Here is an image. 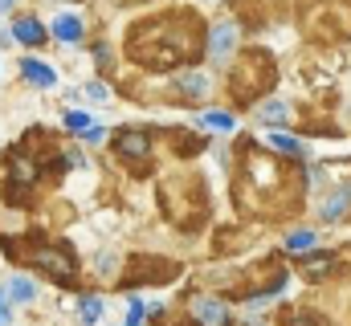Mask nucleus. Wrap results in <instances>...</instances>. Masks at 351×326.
Instances as JSON below:
<instances>
[{
    "instance_id": "6",
    "label": "nucleus",
    "mask_w": 351,
    "mask_h": 326,
    "mask_svg": "<svg viewBox=\"0 0 351 326\" xmlns=\"http://www.w3.org/2000/svg\"><path fill=\"white\" fill-rule=\"evenodd\" d=\"M82 33H86V25H82L78 12H58V21H53V29H49V37H53V41H66V45H78Z\"/></svg>"
},
{
    "instance_id": "21",
    "label": "nucleus",
    "mask_w": 351,
    "mask_h": 326,
    "mask_svg": "<svg viewBox=\"0 0 351 326\" xmlns=\"http://www.w3.org/2000/svg\"><path fill=\"white\" fill-rule=\"evenodd\" d=\"M82 139H86V143H102V139H106V131H102L98 123H90L86 131H82Z\"/></svg>"
},
{
    "instance_id": "22",
    "label": "nucleus",
    "mask_w": 351,
    "mask_h": 326,
    "mask_svg": "<svg viewBox=\"0 0 351 326\" xmlns=\"http://www.w3.org/2000/svg\"><path fill=\"white\" fill-rule=\"evenodd\" d=\"M0 326H8V302H4V294H0Z\"/></svg>"
},
{
    "instance_id": "7",
    "label": "nucleus",
    "mask_w": 351,
    "mask_h": 326,
    "mask_svg": "<svg viewBox=\"0 0 351 326\" xmlns=\"http://www.w3.org/2000/svg\"><path fill=\"white\" fill-rule=\"evenodd\" d=\"M233 45H237V29H233L229 21H221V25L208 33V58H213V62H225V58L233 53Z\"/></svg>"
},
{
    "instance_id": "5",
    "label": "nucleus",
    "mask_w": 351,
    "mask_h": 326,
    "mask_svg": "<svg viewBox=\"0 0 351 326\" xmlns=\"http://www.w3.org/2000/svg\"><path fill=\"white\" fill-rule=\"evenodd\" d=\"M188 310L196 314V323L200 326H225L229 323V306H225L221 298H192Z\"/></svg>"
},
{
    "instance_id": "24",
    "label": "nucleus",
    "mask_w": 351,
    "mask_h": 326,
    "mask_svg": "<svg viewBox=\"0 0 351 326\" xmlns=\"http://www.w3.org/2000/svg\"><path fill=\"white\" fill-rule=\"evenodd\" d=\"M127 326H131V323H127Z\"/></svg>"
},
{
    "instance_id": "2",
    "label": "nucleus",
    "mask_w": 351,
    "mask_h": 326,
    "mask_svg": "<svg viewBox=\"0 0 351 326\" xmlns=\"http://www.w3.org/2000/svg\"><path fill=\"white\" fill-rule=\"evenodd\" d=\"M25 257L41 269V273H49L53 281H62V286H74L78 281V257H74V249L62 241H45V237H25Z\"/></svg>"
},
{
    "instance_id": "9",
    "label": "nucleus",
    "mask_w": 351,
    "mask_h": 326,
    "mask_svg": "<svg viewBox=\"0 0 351 326\" xmlns=\"http://www.w3.org/2000/svg\"><path fill=\"white\" fill-rule=\"evenodd\" d=\"M21 78L29 82V86H37V90H49V86L58 82V74H53L41 58H25V62H21Z\"/></svg>"
},
{
    "instance_id": "23",
    "label": "nucleus",
    "mask_w": 351,
    "mask_h": 326,
    "mask_svg": "<svg viewBox=\"0 0 351 326\" xmlns=\"http://www.w3.org/2000/svg\"><path fill=\"white\" fill-rule=\"evenodd\" d=\"M8 8H16V0H0V12H8Z\"/></svg>"
},
{
    "instance_id": "12",
    "label": "nucleus",
    "mask_w": 351,
    "mask_h": 326,
    "mask_svg": "<svg viewBox=\"0 0 351 326\" xmlns=\"http://www.w3.org/2000/svg\"><path fill=\"white\" fill-rule=\"evenodd\" d=\"M78 318L86 326H94L102 318V298H94V294H82V302H78Z\"/></svg>"
},
{
    "instance_id": "16",
    "label": "nucleus",
    "mask_w": 351,
    "mask_h": 326,
    "mask_svg": "<svg viewBox=\"0 0 351 326\" xmlns=\"http://www.w3.org/2000/svg\"><path fill=\"white\" fill-rule=\"evenodd\" d=\"M302 269H306L311 277L327 273V269H331V253H315V257H306V261H302Z\"/></svg>"
},
{
    "instance_id": "17",
    "label": "nucleus",
    "mask_w": 351,
    "mask_h": 326,
    "mask_svg": "<svg viewBox=\"0 0 351 326\" xmlns=\"http://www.w3.org/2000/svg\"><path fill=\"white\" fill-rule=\"evenodd\" d=\"M258 118H262V123H282V118H286V106H282V102H265L262 110H258Z\"/></svg>"
},
{
    "instance_id": "18",
    "label": "nucleus",
    "mask_w": 351,
    "mask_h": 326,
    "mask_svg": "<svg viewBox=\"0 0 351 326\" xmlns=\"http://www.w3.org/2000/svg\"><path fill=\"white\" fill-rule=\"evenodd\" d=\"M311 244H315V233H311V229H302V233H290V237H286V249H294V253H298V249H311Z\"/></svg>"
},
{
    "instance_id": "14",
    "label": "nucleus",
    "mask_w": 351,
    "mask_h": 326,
    "mask_svg": "<svg viewBox=\"0 0 351 326\" xmlns=\"http://www.w3.org/2000/svg\"><path fill=\"white\" fill-rule=\"evenodd\" d=\"M269 147H278V151H286V155H302V143L290 139V135H282V131H269Z\"/></svg>"
},
{
    "instance_id": "11",
    "label": "nucleus",
    "mask_w": 351,
    "mask_h": 326,
    "mask_svg": "<svg viewBox=\"0 0 351 326\" xmlns=\"http://www.w3.org/2000/svg\"><path fill=\"white\" fill-rule=\"evenodd\" d=\"M348 208H351V188H339V192L323 204V221H339Z\"/></svg>"
},
{
    "instance_id": "19",
    "label": "nucleus",
    "mask_w": 351,
    "mask_h": 326,
    "mask_svg": "<svg viewBox=\"0 0 351 326\" xmlns=\"http://www.w3.org/2000/svg\"><path fill=\"white\" fill-rule=\"evenodd\" d=\"M62 123H66L70 131H78V135L90 127V118H86V114H78V110H66V118H62Z\"/></svg>"
},
{
    "instance_id": "13",
    "label": "nucleus",
    "mask_w": 351,
    "mask_h": 326,
    "mask_svg": "<svg viewBox=\"0 0 351 326\" xmlns=\"http://www.w3.org/2000/svg\"><path fill=\"white\" fill-rule=\"evenodd\" d=\"M8 290H12L8 298H16V302H33V298H37V286H33L25 273H16V277L8 281Z\"/></svg>"
},
{
    "instance_id": "8",
    "label": "nucleus",
    "mask_w": 351,
    "mask_h": 326,
    "mask_svg": "<svg viewBox=\"0 0 351 326\" xmlns=\"http://www.w3.org/2000/svg\"><path fill=\"white\" fill-rule=\"evenodd\" d=\"M45 37H49V33H45V25H41L37 16L25 12V16L12 21V41H21V45H41Z\"/></svg>"
},
{
    "instance_id": "1",
    "label": "nucleus",
    "mask_w": 351,
    "mask_h": 326,
    "mask_svg": "<svg viewBox=\"0 0 351 326\" xmlns=\"http://www.w3.org/2000/svg\"><path fill=\"white\" fill-rule=\"evenodd\" d=\"M204 25L196 12L188 8H168L156 12L147 21H139L127 37V58L143 70H180V66H196L204 53Z\"/></svg>"
},
{
    "instance_id": "4",
    "label": "nucleus",
    "mask_w": 351,
    "mask_h": 326,
    "mask_svg": "<svg viewBox=\"0 0 351 326\" xmlns=\"http://www.w3.org/2000/svg\"><path fill=\"white\" fill-rule=\"evenodd\" d=\"M114 155L127 163H135L139 171H143V163L152 160V135L143 131V127H123L119 135H114Z\"/></svg>"
},
{
    "instance_id": "20",
    "label": "nucleus",
    "mask_w": 351,
    "mask_h": 326,
    "mask_svg": "<svg viewBox=\"0 0 351 326\" xmlns=\"http://www.w3.org/2000/svg\"><path fill=\"white\" fill-rule=\"evenodd\" d=\"M86 98H94V102H106V86H102V82H86Z\"/></svg>"
},
{
    "instance_id": "10",
    "label": "nucleus",
    "mask_w": 351,
    "mask_h": 326,
    "mask_svg": "<svg viewBox=\"0 0 351 326\" xmlns=\"http://www.w3.org/2000/svg\"><path fill=\"white\" fill-rule=\"evenodd\" d=\"M204 90H208V78L204 74H180L172 82V94H180V98H200Z\"/></svg>"
},
{
    "instance_id": "3",
    "label": "nucleus",
    "mask_w": 351,
    "mask_h": 326,
    "mask_svg": "<svg viewBox=\"0 0 351 326\" xmlns=\"http://www.w3.org/2000/svg\"><path fill=\"white\" fill-rule=\"evenodd\" d=\"M180 265L172 257H127V269L119 277L123 290H143V286H164V281H176Z\"/></svg>"
},
{
    "instance_id": "15",
    "label": "nucleus",
    "mask_w": 351,
    "mask_h": 326,
    "mask_svg": "<svg viewBox=\"0 0 351 326\" xmlns=\"http://www.w3.org/2000/svg\"><path fill=\"white\" fill-rule=\"evenodd\" d=\"M204 127H213V131H233V114H229V110H208V114H204Z\"/></svg>"
}]
</instances>
